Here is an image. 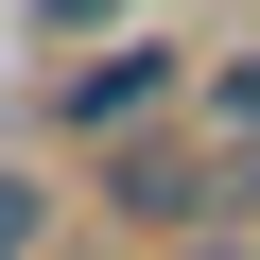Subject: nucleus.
<instances>
[{
    "instance_id": "obj_1",
    "label": "nucleus",
    "mask_w": 260,
    "mask_h": 260,
    "mask_svg": "<svg viewBox=\"0 0 260 260\" xmlns=\"http://www.w3.org/2000/svg\"><path fill=\"white\" fill-rule=\"evenodd\" d=\"M174 104H191V52H174V35H121V52H87V70L52 87V139L121 156V139H156Z\"/></svg>"
},
{
    "instance_id": "obj_2",
    "label": "nucleus",
    "mask_w": 260,
    "mask_h": 260,
    "mask_svg": "<svg viewBox=\"0 0 260 260\" xmlns=\"http://www.w3.org/2000/svg\"><path fill=\"white\" fill-rule=\"evenodd\" d=\"M191 104H208V139H260V52H208Z\"/></svg>"
},
{
    "instance_id": "obj_3",
    "label": "nucleus",
    "mask_w": 260,
    "mask_h": 260,
    "mask_svg": "<svg viewBox=\"0 0 260 260\" xmlns=\"http://www.w3.org/2000/svg\"><path fill=\"white\" fill-rule=\"evenodd\" d=\"M52 243V174H18V156H0V260H35Z\"/></svg>"
},
{
    "instance_id": "obj_4",
    "label": "nucleus",
    "mask_w": 260,
    "mask_h": 260,
    "mask_svg": "<svg viewBox=\"0 0 260 260\" xmlns=\"http://www.w3.org/2000/svg\"><path fill=\"white\" fill-rule=\"evenodd\" d=\"M174 260H243V243H174Z\"/></svg>"
}]
</instances>
